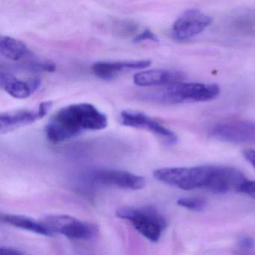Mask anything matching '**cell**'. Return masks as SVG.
I'll use <instances>...</instances> for the list:
<instances>
[{
    "label": "cell",
    "instance_id": "1",
    "mask_svg": "<svg viewBox=\"0 0 255 255\" xmlns=\"http://www.w3.org/2000/svg\"><path fill=\"white\" fill-rule=\"evenodd\" d=\"M108 126L107 116L88 103L67 106L56 112L47 122L45 134L50 142H63L88 131H98Z\"/></svg>",
    "mask_w": 255,
    "mask_h": 255
},
{
    "label": "cell",
    "instance_id": "2",
    "mask_svg": "<svg viewBox=\"0 0 255 255\" xmlns=\"http://www.w3.org/2000/svg\"><path fill=\"white\" fill-rule=\"evenodd\" d=\"M220 88L213 83H176L162 86L144 95V99L164 104L204 102L217 98Z\"/></svg>",
    "mask_w": 255,
    "mask_h": 255
},
{
    "label": "cell",
    "instance_id": "3",
    "mask_svg": "<svg viewBox=\"0 0 255 255\" xmlns=\"http://www.w3.org/2000/svg\"><path fill=\"white\" fill-rule=\"evenodd\" d=\"M216 165H201L191 168H162L153 171V177L158 181L175 186L183 190L206 188L214 172Z\"/></svg>",
    "mask_w": 255,
    "mask_h": 255
},
{
    "label": "cell",
    "instance_id": "4",
    "mask_svg": "<svg viewBox=\"0 0 255 255\" xmlns=\"http://www.w3.org/2000/svg\"><path fill=\"white\" fill-rule=\"evenodd\" d=\"M116 216L129 222L140 234L153 243L159 241L167 226L164 216L150 206L122 207Z\"/></svg>",
    "mask_w": 255,
    "mask_h": 255
},
{
    "label": "cell",
    "instance_id": "5",
    "mask_svg": "<svg viewBox=\"0 0 255 255\" xmlns=\"http://www.w3.org/2000/svg\"><path fill=\"white\" fill-rule=\"evenodd\" d=\"M53 235L59 234L71 240H89L99 233L96 225L68 215H49L41 219Z\"/></svg>",
    "mask_w": 255,
    "mask_h": 255
},
{
    "label": "cell",
    "instance_id": "6",
    "mask_svg": "<svg viewBox=\"0 0 255 255\" xmlns=\"http://www.w3.org/2000/svg\"><path fill=\"white\" fill-rule=\"evenodd\" d=\"M210 134L216 139L235 144H255V122L234 121L212 127Z\"/></svg>",
    "mask_w": 255,
    "mask_h": 255
},
{
    "label": "cell",
    "instance_id": "7",
    "mask_svg": "<svg viewBox=\"0 0 255 255\" xmlns=\"http://www.w3.org/2000/svg\"><path fill=\"white\" fill-rule=\"evenodd\" d=\"M89 178L98 184L130 190H139L146 185L145 179L141 176L114 168H97L89 173Z\"/></svg>",
    "mask_w": 255,
    "mask_h": 255
},
{
    "label": "cell",
    "instance_id": "8",
    "mask_svg": "<svg viewBox=\"0 0 255 255\" xmlns=\"http://www.w3.org/2000/svg\"><path fill=\"white\" fill-rule=\"evenodd\" d=\"M119 121L124 126L145 129L152 132L168 145H172L177 142V136L173 131L141 112L124 110L121 113Z\"/></svg>",
    "mask_w": 255,
    "mask_h": 255
},
{
    "label": "cell",
    "instance_id": "9",
    "mask_svg": "<svg viewBox=\"0 0 255 255\" xmlns=\"http://www.w3.org/2000/svg\"><path fill=\"white\" fill-rule=\"evenodd\" d=\"M0 54L11 62H18L19 66L35 71H44V62L35 60L25 43L11 37H0Z\"/></svg>",
    "mask_w": 255,
    "mask_h": 255
},
{
    "label": "cell",
    "instance_id": "10",
    "mask_svg": "<svg viewBox=\"0 0 255 255\" xmlns=\"http://www.w3.org/2000/svg\"><path fill=\"white\" fill-rule=\"evenodd\" d=\"M53 107L51 101L41 103L35 110H20L0 115V132L8 133L18 128L28 126L47 116Z\"/></svg>",
    "mask_w": 255,
    "mask_h": 255
},
{
    "label": "cell",
    "instance_id": "11",
    "mask_svg": "<svg viewBox=\"0 0 255 255\" xmlns=\"http://www.w3.org/2000/svg\"><path fill=\"white\" fill-rule=\"evenodd\" d=\"M211 22V17L200 10H187L174 21L173 36L178 41H186L202 32Z\"/></svg>",
    "mask_w": 255,
    "mask_h": 255
},
{
    "label": "cell",
    "instance_id": "12",
    "mask_svg": "<svg viewBox=\"0 0 255 255\" xmlns=\"http://www.w3.org/2000/svg\"><path fill=\"white\" fill-rule=\"evenodd\" d=\"M247 180L244 174L236 168L216 165L207 189L216 194H225L231 191L239 192Z\"/></svg>",
    "mask_w": 255,
    "mask_h": 255
},
{
    "label": "cell",
    "instance_id": "13",
    "mask_svg": "<svg viewBox=\"0 0 255 255\" xmlns=\"http://www.w3.org/2000/svg\"><path fill=\"white\" fill-rule=\"evenodd\" d=\"M151 65V61L148 59L127 61H104L94 64L92 71L95 76L102 80H110L116 77L120 73L125 71L143 70Z\"/></svg>",
    "mask_w": 255,
    "mask_h": 255
},
{
    "label": "cell",
    "instance_id": "14",
    "mask_svg": "<svg viewBox=\"0 0 255 255\" xmlns=\"http://www.w3.org/2000/svg\"><path fill=\"white\" fill-rule=\"evenodd\" d=\"M183 72L173 70H144L133 76V83L140 87H156L180 83L184 79Z\"/></svg>",
    "mask_w": 255,
    "mask_h": 255
},
{
    "label": "cell",
    "instance_id": "15",
    "mask_svg": "<svg viewBox=\"0 0 255 255\" xmlns=\"http://www.w3.org/2000/svg\"><path fill=\"white\" fill-rule=\"evenodd\" d=\"M41 85V80L35 77L23 80L17 78L14 74L1 71L0 86L10 96L16 99H26L29 98Z\"/></svg>",
    "mask_w": 255,
    "mask_h": 255
},
{
    "label": "cell",
    "instance_id": "16",
    "mask_svg": "<svg viewBox=\"0 0 255 255\" xmlns=\"http://www.w3.org/2000/svg\"><path fill=\"white\" fill-rule=\"evenodd\" d=\"M0 219L2 223L8 224L11 226L26 230L40 235L51 237L53 236L50 231L44 226L41 221H37L32 218L22 215L9 214V213H2Z\"/></svg>",
    "mask_w": 255,
    "mask_h": 255
},
{
    "label": "cell",
    "instance_id": "17",
    "mask_svg": "<svg viewBox=\"0 0 255 255\" xmlns=\"http://www.w3.org/2000/svg\"><path fill=\"white\" fill-rule=\"evenodd\" d=\"M177 204L180 207L193 211H201L205 208L206 202L204 199L196 197H183L179 198Z\"/></svg>",
    "mask_w": 255,
    "mask_h": 255
},
{
    "label": "cell",
    "instance_id": "18",
    "mask_svg": "<svg viewBox=\"0 0 255 255\" xmlns=\"http://www.w3.org/2000/svg\"><path fill=\"white\" fill-rule=\"evenodd\" d=\"M144 41H153V42H159L156 35L153 32H152L150 29H145L142 32H140L139 34L134 37V43H140Z\"/></svg>",
    "mask_w": 255,
    "mask_h": 255
},
{
    "label": "cell",
    "instance_id": "19",
    "mask_svg": "<svg viewBox=\"0 0 255 255\" xmlns=\"http://www.w3.org/2000/svg\"><path fill=\"white\" fill-rule=\"evenodd\" d=\"M238 246L240 250L251 252L255 249V240L250 237H243L239 240Z\"/></svg>",
    "mask_w": 255,
    "mask_h": 255
},
{
    "label": "cell",
    "instance_id": "20",
    "mask_svg": "<svg viewBox=\"0 0 255 255\" xmlns=\"http://www.w3.org/2000/svg\"><path fill=\"white\" fill-rule=\"evenodd\" d=\"M239 192L246 194L252 198H255V181L247 180L240 188Z\"/></svg>",
    "mask_w": 255,
    "mask_h": 255
},
{
    "label": "cell",
    "instance_id": "21",
    "mask_svg": "<svg viewBox=\"0 0 255 255\" xmlns=\"http://www.w3.org/2000/svg\"><path fill=\"white\" fill-rule=\"evenodd\" d=\"M0 255H27L21 251L13 248L1 247L0 249Z\"/></svg>",
    "mask_w": 255,
    "mask_h": 255
},
{
    "label": "cell",
    "instance_id": "22",
    "mask_svg": "<svg viewBox=\"0 0 255 255\" xmlns=\"http://www.w3.org/2000/svg\"><path fill=\"white\" fill-rule=\"evenodd\" d=\"M243 156L255 169V150L246 149L243 151Z\"/></svg>",
    "mask_w": 255,
    "mask_h": 255
}]
</instances>
